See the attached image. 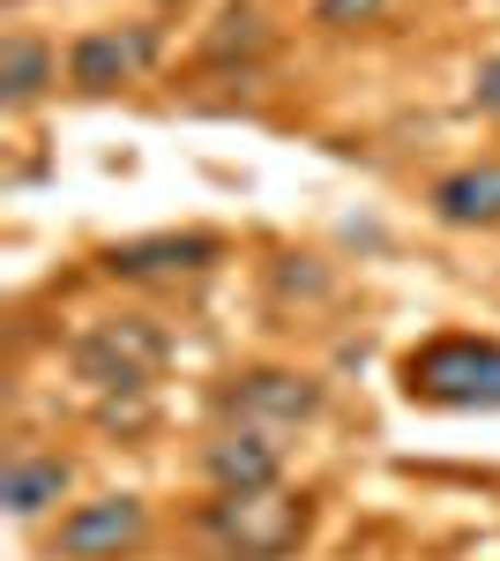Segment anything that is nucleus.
<instances>
[{
  "label": "nucleus",
  "instance_id": "1",
  "mask_svg": "<svg viewBox=\"0 0 500 561\" xmlns=\"http://www.w3.org/2000/svg\"><path fill=\"white\" fill-rule=\"evenodd\" d=\"M306 531H314V502L306 494H284V486L217 494L202 517H195V539H202L209 561H284Z\"/></svg>",
  "mask_w": 500,
  "mask_h": 561
},
{
  "label": "nucleus",
  "instance_id": "2",
  "mask_svg": "<svg viewBox=\"0 0 500 561\" xmlns=\"http://www.w3.org/2000/svg\"><path fill=\"white\" fill-rule=\"evenodd\" d=\"M404 389L449 412H500V345L493 337H433L404 359Z\"/></svg>",
  "mask_w": 500,
  "mask_h": 561
},
{
  "label": "nucleus",
  "instance_id": "3",
  "mask_svg": "<svg viewBox=\"0 0 500 561\" xmlns=\"http://www.w3.org/2000/svg\"><path fill=\"white\" fill-rule=\"evenodd\" d=\"M150 539V510L135 494H105V502H83L75 517H60V539L53 554L60 561H120Z\"/></svg>",
  "mask_w": 500,
  "mask_h": 561
},
{
  "label": "nucleus",
  "instance_id": "4",
  "mask_svg": "<svg viewBox=\"0 0 500 561\" xmlns=\"http://www.w3.org/2000/svg\"><path fill=\"white\" fill-rule=\"evenodd\" d=\"M314 412H322V389L306 375H284V367H254V375H240L224 389V420L254 434H284L299 420H314Z\"/></svg>",
  "mask_w": 500,
  "mask_h": 561
},
{
  "label": "nucleus",
  "instance_id": "5",
  "mask_svg": "<svg viewBox=\"0 0 500 561\" xmlns=\"http://www.w3.org/2000/svg\"><path fill=\"white\" fill-rule=\"evenodd\" d=\"M158 60V31L150 23H120V31H83L68 45V83L75 90H120Z\"/></svg>",
  "mask_w": 500,
  "mask_h": 561
},
{
  "label": "nucleus",
  "instance_id": "6",
  "mask_svg": "<svg viewBox=\"0 0 500 561\" xmlns=\"http://www.w3.org/2000/svg\"><path fill=\"white\" fill-rule=\"evenodd\" d=\"M202 472H209L217 494H261V486H277V479H284V449H277V434L224 427L202 449Z\"/></svg>",
  "mask_w": 500,
  "mask_h": 561
},
{
  "label": "nucleus",
  "instance_id": "7",
  "mask_svg": "<svg viewBox=\"0 0 500 561\" xmlns=\"http://www.w3.org/2000/svg\"><path fill=\"white\" fill-rule=\"evenodd\" d=\"M75 359H83L90 382H120V389H142L150 375H158V359H165V345L142 330V322H105V330H90L83 345H75Z\"/></svg>",
  "mask_w": 500,
  "mask_h": 561
},
{
  "label": "nucleus",
  "instance_id": "8",
  "mask_svg": "<svg viewBox=\"0 0 500 561\" xmlns=\"http://www.w3.org/2000/svg\"><path fill=\"white\" fill-rule=\"evenodd\" d=\"M217 262V240L209 232H150V240H120L105 270L113 277H195Z\"/></svg>",
  "mask_w": 500,
  "mask_h": 561
},
{
  "label": "nucleus",
  "instance_id": "9",
  "mask_svg": "<svg viewBox=\"0 0 500 561\" xmlns=\"http://www.w3.org/2000/svg\"><path fill=\"white\" fill-rule=\"evenodd\" d=\"M53 83H60V60H53V45H38L31 31L0 38V105H8V113L38 105Z\"/></svg>",
  "mask_w": 500,
  "mask_h": 561
},
{
  "label": "nucleus",
  "instance_id": "10",
  "mask_svg": "<svg viewBox=\"0 0 500 561\" xmlns=\"http://www.w3.org/2000/svg\"><path fill=\"white\" fill-rule=\"evenodd\" d=\"M433 217L441 225H500V165H463V173L433 180Z\"/></svg>",
  "mask_w": 500,
  "mask_h": 561
},
{
  "label": "nucleus",
  "instance_id": "11",
  "mask_svg": "<svg viewBox=\"0 0 500 561\" xmlns=\"http://www.w3.org/2000/svg\"><path fill=\"white\" fill-rule=\"evenodd\" d=\"M60 494H68V465L60 457H8V472H0L8 517H45Z\"/></svg>",
  "mask_w": 500,
  "mask_h": 561
},
{
  "label": "nucleus",
  "instance_id": "12",
  "mask_svg": "<svg viewBox=\"0 0 500 561\" xmlns=\"http://www.w3.org/2000/svg\"><path fill=\"white\" fill-rule=\"evenodd\" d=\"M388 0H314V23H329V31H351V23H374Z\"/></svg>",
  "mask_w": 500,
  "mask_h": 561
},
{
  "label": "nucleus",
  "instance_id": "13",
  "mask_svg": "<svg viewBox=\"0 0 500 561\" xmlns=\"http://www.w3.org/2000/svg\"><path fill=\"white\" fill-rule=\"evenodd\" d=\"M470 98H478L486 113H500V60H486V68H478V83H470Z\"/></svg>",
  "mask_w": 500,
  "mask_h": 561
}]
</instances>
